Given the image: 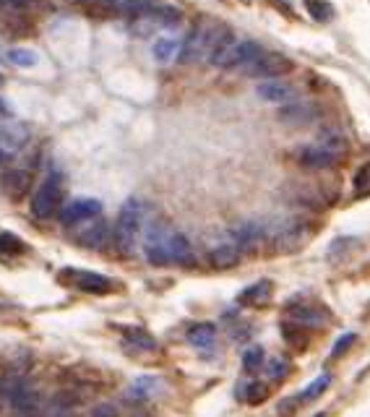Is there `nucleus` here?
<instances>
[{"mask_svg": "<svg viewBox=\"0 0 370 417\" xmlns=\"http://www.w3.org/2000/svg\"><path fill=\"white\" fill-rule=\"evenodd\" d=\"M235 42V34L227 24H219V21L212 19H201L198 27L193 29V34L188 37L183 47H180V63L191 65V63H201V60H209L212 63L214 57L222 53L224 47Z\"/></svg>", "mask_w": 370, "mask_h": 417, "instance_id": "nucleus-1", "label": "nucleus"}, {"mask_svg": "<svg viewBox=\"0 0 370 417\" xmlns=\"http://www.w3.org/2000/svg\"><path fill=\"white\" fill-rule=\"evenodd\" d=\"M350 154V144L344 139V133L334 128H326L315 136L313 144H308L300 151V165L308 170H331V167L342 165Z\"/></svg>", "mask_w": 370, "mask_h": 417, "instance_id": "nucleus-2", "label": "nucleus"}, {"mask_svg": "<svg viewBox=\"0 0 370 417\" xmlns=\"http://www.w3.org/2000/svg\"><path fill=\"white\" fill-rule=\"evenodd\" d=\"M144 224H146V204L141 198H128L123 204L121 214H118L115 230H112L115 248L121 250L123 256H133L136 253L141 235H144Z\"/></svg>", "mask_w": 370, "mask_h": 417, "instance_id": "nucleus-3", "label": "nucleus"}, {"mask_svg": "<svg viewBox=\"0 0 370 417\" xmlns=\"http://www.w3.org/2000/svg\"><path fill=\"white\" fill-rule=\"evenodd\" d=\"M310 235H313V224L308 219L287 217V219H279L274 227H266L263 242H268L271 253H295L310 240Z\"/></svg>", "mask_w": 370, "mask_h": 417, "instance_id": "nucleus-4", "label": "nucleus"}, {"mask_svg": "<svg viewBox=\"0 0 370 417\" xmlns=\"http://www.w3.org/2000/svg\"><path fill=\"white\" fill-rule=\"evenodd\" d=\"M180 21V11L172 8V6H165V3H154L149 6L146 11H141L136 16H130L128 21V32L133 37H149L151 32L157 29H167V27H175Z\"/></svg>", "mask_w": 370, "mask_h": 417, "instance_id": "nucleus-5", "label": "nucleus"}, {"mask_svg": "<svg viewBox=\"0 0 370 417\" xmlns=\"http://www.w3.org/2000/svg\"><path fill=\"white\" fill-rule=\"evenodd\" d=\"M63 193H65L63 175L55 170V172H50V175L45 177V183L37 188V193L32 198V214H34L37 219H53V217L60 212Z\"/></svg>", "mask_w": 370, "mask_h": 417, "instance_id": "nucleus-6", "label": "nucleus"}, {"mask_svg": "<svg viewBox=\"0 0 370 417\" xmlns=\"http://www.w3.org/2000/svg\"><path fill=\"white\" fill-rule=\"evenodd\" d=\"M57 279L63 282L65 287L86 292V295H110L112 289H115V282L110 277H104V274H97V271L63 269L57 274Z\"/></svg>", "mask_w": 370, "mask_h": 417, "instance_id": "nucleus-7", "label": "nucleus"}, {"mask_svg": "<svg viewBox=\"0 0 370 417\" xmlns=\"http://www.w3.org/2000/svg\"><path fill=\"white\" fill-rule=\"evenodd\" d=\"M292 68H295V63L285 53H266V50H261L259 55L242 68V74L250 76V78H282Z\"/></svg>", "mask_w": 370, "mask_h": 417, "instance_id": "nucleus-8", "label": "nucleus"}, {"mask_svg": "<svg viewBox=\"0 0 370 417\" xmlns=\"http://www.w3.org/2000/svg\"><path fill=\"white\" fill-rule=\"evenodd\" d=\"M331 310L324 303H289L285 310V321L300 329H326L331 324Z\"/></svg>", "mask_w": 370, "mask_h": 417, "instance_id": "nucleus-9", "label": "nucleus"}, {"mask_svg": "<svg viewBox=\"0 0 370 417\" xmlns=\"http://www.w3.org/2000/svg\"><path fill=\"white\" fill-rule=\"evenodd\" d=\"M172 230L167 222L154 219L146 224V235H144V248H146V259L151 266H167L170 264V253H167V242H170Z\"/></svg>", "mask_w": 370, "mask_h": 417, "instance_id": "nucleus-10", "label": "nucleus"}, {"mask_svg": "<svg viewBox=\"0 0 370 417\" xmlns=\"http://www.w3.org/2000/svg\"><path fill=\"white\" fill-rule=\"evenodd\" d=\"M263 47L259 42H253V39H242V42H230V45L224 47L219 55L214 57L212 63L217 68H227V71H242L245 65L253 60V57L259 55Z\"/></svg>", "mask_w": 370, "mask_h": 417, "instance_id": "nucleus-11", "label": "nucleus"}, {"mask_svg": "<svg viewBox=\"0 0 370 417\" xmlns=\"http://www.w3.org/2000/svg\"><path fill=\"white\" fill-rule=\"evenodd\" d=\"M8 404L16 417H45V402L34 386H24V383L13 386Z\"/></svg>", "mask_w": 370, "mask_h": 417, "instance_id": "nucleus-12", "label": "nucleus"}, {"mask_svg": "<svg viewBox=\"0 0 370 417\" xmlns=\"http://www.w3.org/2000/svg\"><path fill=\"white\" fill-rule=\"evenodd\" d=\"M242 259V250L238 248V242L232 240L230 232H222L217 242H214L212 248H209V264H212L214 269H232V266H238Z\"/></svg>", "mask_w": 370, "mask_h": 417, "instance_id": "nucleus-13", "label": "nucleus"}, {"mask_svg": "<svg viewBox=\"0 0 370 417\" xmlns=\"http://www.w3.org/2000/svg\"><path fill=\"white\" fill-rule=\"evenodd\" d=\"M227 232L232 235V240L238 242V248L242 250V256H248V253H253V250L263 242V238H266V224L263 222H240Z\"/></svg>", "mask_w": 370, "mask_h": 417, "instance_id": "nucleus-14", "label": "nucleus"}, {"mask_svg": "<svg viewBox=\"0 0 370 417\" xmlns=\"http://www.w3.org/2000/svg\"><path fill=\"white\" fill-rule=\"evenodd\" d=\"M100 214H102V204H100L97 198H76V201H71V204L60 212V222H63L65 227H71V224L97 219Z\"/></svg>", "mask_w": 370, "mask_h": 417, "instance_id": "nucleus-15", "label": "nucleus"}, {"mask_svg": "<svg viewBox=\"0 0 370 417\" xmlns=\"http://www.w3.org/2000/svg\"><path fill=\"white\" fill-rule=\"evenodd\" d=\"M256 94H259L263 102L271 104H289L297 97V86L282 81V78H266L256 86Z\"/></svg>", "mask_w": 370, "mask_h": 417, "instance_id": "nucleus-16", "label": "nucleus"}, {"mask_svg": "<svg viewBox=\"0 0 370 417\" xmlns=\"http://www.w3.org/2000/svg\"><path fill=\"white\" fill-rule=\"evenodd\" d=\"M271 295H274V282L271 279H259L245 289H240L235 303L242 308H266L271 303Z\"/></svg>", "mask_w": 370, "mask_h": 417, "instance_id": "nucleus-17", "label": "nucleus"}, {"mask_svg": "<svg viewBox=\"0 0 370 417\" xmlns=\"http://www.w3.org/2000/svg\"><path fill=\"white\" fill-rule=\"evenodd\" d=\"M29 186H32V175L27 170H8L6 175L0 177V188H3V193L8 196L11 201H21L27 196Z\"/></svg>", "mask_w": 370, "mask_h": 417, "instance_id": "nucleus-18", "label": "nucleus"}, {"mask_svg": "<svg viewBox=\"0 0 370 417\" xmlns=\"http://www.w3.org/2000/svg\"><path fill=\"white\" fill-rule=\"evenodd\" d=\"M167 253H170V264H180V266H193L196 253L191 240L185 238L183 232H172L170 242H167Z\"/></svg>", "mask_w": 370, "mask_h": 417, "instance_id": "nucleus-19", "label": "nucleus"}, {"mask_svg": "<svg viewBox=\"0 0 370 417\" xmlns=\"http://www.w3.org/2000/svg\"><path fill=\"white\" fill-rule=\"evenodd\" d=\"M159 394H165V381L159 376H141L130 383L128 397L139 399V402H149V399H157Z\"/></svg>", "mask_w": 370, "mask_h": 417, "instance_id": "nucleus-20", "label": "nucleus"}, {"mask_svg": "<svg viewBox=\"0 0 370 417\" xmlns=\"http://www.w3.org/2000/svg\"><path fill=\"white\" fill-rule=\"evenodd\" d=\"M315 107L308 102H297V104H285L282 110H279V118L289 125H308V123L315 121Z\"/></svg>", "mask_w": 370, "mask_h": 417, "instance_id": "nucleus-21", "label": "nucleus"}, {"mask_svg": "<svg viewBox=\"0 0 370 417\" xmlns=\"http://www.w3.org/2000/svg\"><path fill=\"white\" fill-rule=\"evenodd\" d=\"M123 339L128 347H136V350H144V353H151V350H157V339L146 331V329H141V326H123Z\"/></svg>", "mask_w": 370, "mask_h": 417, "instance_id": "nucleus-22", "label": "nucleus"}, {"mask_svg": "<svg viewBox=\"0 0 370 417\" xmlns=\"http://www.w3.org/2000/svg\"><path fill=\"white\" fill-rule=\"evenodd\" d=\"M110 235H112V232H110V224L100 219V222H94L86 232H81V238H78V240H81V245H86V248L102 250L104 245L110 242Z\"/></svg>", "mask_w": 370, "mask_h": 417, "instance_id": "nucleus-23", "label": "nucleus"}, {"mask_svg": "<svg viewBox=\"0 0 370 417\" xmlns=\"http://www.w3.org/2000/svg\"><path fill=\"white\" fill-rule=\"evenodd\" d=\"M188 342L198 347V350H212L214 342H217V326L214 324H193L188 329Z\"/></svg>", "mask_w": 370, "mask_h": 417, "instance_id": "nucleus-24", "label": "nucleus"}, {"mask_svg": "<svg viewBox=\"0 0 370 417\" xmlns=\"http://www.w3.org/2000/svg\"><path fill=\"white\" fill-rule=\"evenodd\" d=\"M235 394H238V399L245 402V404H263L268 399L266 383H261V381H245V383L238 386Z\"/></svg>", "mask_w": 370, "mask_h": 417, "instance_id": "nucleus-25", "label": "nucleus"}, {"mask_svg": "<svg viewBox=\"0 0 370 417\" xmlns=\"http://www.w3.org/2000/svg\"><path fill=\"white\" fill-rule=\"evenodd\" d=\"M180 47H183V42L177 37H159L154 42V47H151V53H154L159 63H172L180 55Z\"/></svg>", "mask_w": 370, "mask_h": 417, "instance_id": "nucleus-26", "label": "nucleus"}, {"mask_svg": "<svg viewBox=\"0 0 370 417\" xmlns=\"http://www.w3.org/2000/svg\"><path fill=\"white\" fill-rule=\"evenodd\" d=\"M261 371H266L268 381H277V383H282V381H287V376L292 373V362L287 360V357H274V360L263 362V368Z\"/></svg>", "mask_w": 370, "mask_h": 417, "instance_id": "nucleus-27", "label": "nucleus"}, {"mask_svg": "<svg viewBox=\"0 0 370 417\" xmlns=\"http://www.w3.org/2000/svg\"><path fill=\"white\" fill-rule=\"evenodd\" d=\"M27 250V242L21 240L19 235H13V232H0V256H21Z\"/></svg>", "mask_w": 370, "mask_h": 417, "instance_id": "nucleus-28", "label": "nucleus"}, {"mask_svg": "<svg viewBox=\"0 0 370 417\" xmlns=\"http://www.w3.org/2000/svg\"><path fill=\"white\" fill-rule=\"evenodd\" d=\"M263 362H266V350L261 347V344H250L245 355H242V368L245 373H256L263 368Z\"/></svg>", "mask_w": 370, "mask_h": 417, "instance_id": "nucleus-29", "label": "nucleus"}, {"mask_svg": "<svg viewBox=\"0 0 370 417\" xmlns=\"http://www.w3.org/2000/svg\"><path fill=\"white\" fill-rule=\"evenodd\" d=\"M329 383H331V376H329V373H321L318 378L310 381L306 389L297 394V399H300V402H313L315 397H321V394L329 389Z\"/></svg>", "mask_w": 370, "mask_h": 417, "instance_id": "nucleus-30", "label": "nucleus"}, {"mask_svg": "<svg viewBox=\"0 0 370 417\" xmlns=\"http://www.w3.org/2000/svg\"><path fill=\"white\" fill-rule=\"evenodd\" d=\"M352 186H355V196H357V198H368L370 196V162L360 165V170L355 172Z\"/></svg>", "mask_w": 370, "mask_h": 417, "instance_id": "nucleus-31", "label": "nucleus"}, {"mask_svg": "<svg viewBox=\"0 0 370 417\" xmlns=\"http://www.w3.org/2000/svg\"><path fill=\"white\" fill-rule=\"evenodd\" d=\"M11 60V63H16V65H37V60H39V55L34 53V50H27V47H13L8 55H6Z\"/></svg>", "mask_w": 370, "mask_h": 417, "instance_id": "nucleus-32", "label": "nucleus"}, {"mask_svg": "<svg viewBox=\"0 0 370 417\" xmlns=\"http://www.w3.org/2000/svg\"><path fill=\"white\" fill-rule=\"evenodd\" d=\"M308 13H310L315 21H331L334 19L331 3H326V0H308Z\"/></svg>", "mask_w": 370, "mask_h": 417, "instance_id": "nucleus-33", "label": "nucleus"}, {"mask_svg": "<svg viewBox=\"0 0 370 417\" xmlns=\"http://www.w3.org/2000/svg\"><path fill=\"white\" fill-rule=\"evenodd\" d=\"M355 339H357V336H355L352 331L344 334L342 339H336V344H334V350H331V357H342V355L350 350V344H355Z\"/></svg>", "mask_w": 370, "mask_h": 417, "instance_id": "nucleus-34", "label": "nucleus"}, {"mask_svg": "<svg viewBox=\"0 0 370 417\" xmlns=\"http://www.w3.org/2000/svg\"><path fill=\"white\" fill-rule=\"evenodd\" d=\"M300 404H303V402L297 399V394H295V397L285 399V402L279 404V415H282V417H292L297 412V407H300Z\"/></svg>", "mask_w": 370, "mask_h": 417, "instance_id": "nucleus-35", "label": "nucleus"}, {"mask_svg": "<svg viewBox=\"0 0 370 417\" xmlns=\"http://www.w3.org/2000/svg\"><path fill=\"white\" fill-rule=\"evenodd\" d=\"M89 417H121V412H118V407H112V404H100V407L92 409Z\"/></svg>", "mask_w": 370, "mask_h": 417, "instance_id": "nucleus-36", "label": "nucleus"}, {"mask_svg": "<svg viewBox=\"0 0 370 417\" xmlns=\"http://www.w3.org/2000/svg\"><path fill=\"white\" fill-rule=\"evenodd\" d=\"M8 3H11V6H13V8L24 11V8H32V6L37 3V0H8Z\"/></svg>", "mask_w": 370, "mask_h": 417, "instance_id": "nucleus-37", "label": "nucleus"}, {"mask_svg": "<svg viewBox=\"0 0 370 417\" xmlns=\"http://www.w3.org/2000/svg\"><path fill=\"white\" fill-rule=\"evenodd\" d=\"M8 112H11V104L6 102L3 97H0V115H8Z\"/></svg>", "mask_w": 370, "mask_h": 417, "instance_id": "nucleus-38", "label": "nucleus"}, {"mask_svg": "<svg viewBox=\"0 0 370 417\" xmlns=\"http://www.w3.org/2000/svg\"><path fill=\"white\" fill-rule=\"evenodd\" d=\"M8 157H11L8 151H6V149L0 146V165H3V162H6V159H8Z\"/></svg>", "mask_w": 370, "mask_h": 417, "instance_id": "nucleus-39", "label": "nucleus"}, {"mask_svg": "<svg viewBox=\"0 0 370 417\" xmlns=\"http://www.w3.org/2000/svg\"><path fill=\"white\" fill-rule=\"evenodd\" d=\"M68 3H76V6H89V3H94V0H68Z\"/></svg>", "mask_w": 370, "mask_h": 417, "instance_id": "nucleus-40", "label": "nucleus"}, {"mask_svg": "<svg viewBox=\"0 0 370 417\" xmlns=\"http://www.w3.org/2000/svg\"><path fill=\"white\" fill-rule=\"evenodd\" d=\"M3 81H6V78H3V76H0V86H3Z\"/></svg>", "mask_w": 370, "mask_h": 417, "instance_id": "nucleus-41", "label": "nucleus"}]
</instances>
